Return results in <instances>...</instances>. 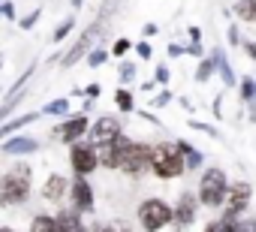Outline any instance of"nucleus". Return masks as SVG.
I'll list each match as a JSON object with an SVG mask.
<instances>
[{"label":"nucleus","instance_id":"c9c22d12","mask_svg":"<svg viewBox=\"0 0 256 232\" xmlns=\"http://www.w3.org/2000/svg\"><path fill=\"white\" fill-rule=\"evenodd\" d=\"M187 54H193V58H199V60H202V58H205L202 42H190V46H187Z\"/></svg>","mask_w":256,"mask_h":232},{"label":"nucleus","instance_id":"ea45409f","mask_svg":"<svg viewBox=\"0 0 256 232\" xmlns=\"http://www.w3.org/2000/svg\"><path fill=\"white\" fill-rule=\"evenodd\" d=\"M190 127H193V130H202V133H208V136H217V130H214V127H208V124H199V121H193V118H190Z\"/></svg>","mask_w":256,"mask_h":232},{"label":"nucleus","instance_id":"2eb2a0df","mask_svg":"<svg viewBox=\"0 0 256 232\" xmlns=\"http://www.w3.org/2000/svg\"><path fill=\"white\" fill-rule=\"evenodd\" d=\"M58 226H60V232H90V229L84 226V214L76 211V208L58 211Z\"/></svg>","mask_w":256,"mask_h":232},{"label":"nucleus","instance_id":"49530a36","mask_svg":"<svg viewBox=\"0 0 256 232\" xmlns=\"http://www.w3.org/2000/svg\"><path fill=\"white\" fill-rule=\"evenodd\" d=\"M142 34H145V36H154V34H157V24H145Z\"/></svg>","mask_w":256,"mask_h":232},{"label":"nucleus","instance_id":"1a4fd4ad","mask_svg":"<svg viewBox=\"0 0 256 232\" xmlns=\"http://www.w3.org/2000/svg\"><path fill=\"white\" fill-rule=\"evenodd\" d=\"M70 205H72L76 211H82V214H94V208H96V190L90 187L88 178H82V175L72 178V187H70Z\"/></svg>","mask_w":256,"mask_h":232},{"label":"nucleus","instance_id":"a878e982","mask_svg":"<svg viewBox=\"0 0 256 232\" xmlns=\"http://www.w3.org/2000/svg\"><path fill=\"white\" fill-rule=\"evenodd\" d=\"M238 88H241V100H244L247 106H250V102H256V82H253L250 76H244Z\"/></svg>","mask_w":256,"mask_h":232},{"label":"nucleus","instance_id":"39448f33","mask_svg":"<svg viewBox=\"0 0 256 232\" xmlns=\"http://www.w3.org/2000/svg\"><path fill=\"white\" fill-rule=\"evenodd\" d=\"M136 217H139V226L145 232H160L166 229L169 223H175V205H169L166 199H142L139 208H136Z\"/></svg>","mask_w":256,"mask_h":232},{"label":"nucleus","instance_id":"3c124183","mask_svg":"<svg viewBox=\"0 0 256 232\" xmlns=\"http://www.w3.org/2000/svg\"><path fill=\"white\" fill-rule=\"evenodd\" d=\"M0 232H16V229L12 226H0Z\"/></svg>","mask_w":256,"mask_h":232},{"label":"nucleus","instance_id":"dca6fc26","mask_svg":"<svg viewBox=\"0 0 256 232\" xmlns=\"http://www.w3.org/2000/svg\"><path fill=\"white\" fill-rule=\"evenodd\" d=\"M36 121H40V112H24V114H18L16 121H4V127H0V139H10L16 130H24V127L36 124Z\"/></svg>","mask_w":256,"mask_h":232},{"label":"nucleus","instance_id":"a211bd4d","mask_svg":"<svg viewBox=\"0 0 256 232\" xmlns=\"http://www.w3.org/2000/svg\"><path fill=\"white\" fill-rule=\"evenodd\" d=\"M175 145H178V151L184 154V163H187V169L190 172H196V169H202L205 166V154L199 151V148H193L190 142H184V139H175Z\"/></svg>","mask_w":256,"mask_h":232},{"label":"nucleus","instance_id":"f3484780","mask_svg":"<svg viewBox=\"0 0 256 232\" xmlns=\"http://www.w3.org/2000/svg\"><path fill=\"white\" fill-rule=\"evenodd\" d=\"M211 58H214V64H217V72H220L223 84H226V88H235V84H238V78H235V72H232V64H229L226 52H223V48H214V52H211Z\"/></svg>","mask_w":256,"mask_h":232},{"label":"nucleus","instance_id":"6e6552de","mask_svg":"<svg viewBox=\"0 0 256 232\" xmlns=\"http://www.w3.org/2000/svg\"><path fill=\"white\" fill-rule=\"evenodd\" d=\"M70 166H72V175H82V178H88V175H94L96 169H102V166H100L96 145H94V142H76V145L70 148Z\"/></svg>","mask_w":256,"mask_h":232},{"label":"nucleus","instance_id":"f03ea898","mask_svg":"<svg viewBox=\"0 0 256 232\" xmlns=\"http://www.w3.org/2000/svg\"><path fill=\"white\" fill-rule=\"evenodd\" d=\"M151 151L154 145H145V142H136L130 136H120L118 139V169L130 178H139L151 169Z\"/></svg>","mask_w":256,"mask_h":232},{"label":"nucleus","instance_id":"ddd939ff","mask_svg":"<svg viewBox=\"0 0 256 232\" xmlns=\"http://www.w3.org/2000/svg\"><path fill=\"white\" fill-rule=\"evenodd\" d=\"M70 187H72V181H70L66 175L52 172V175L46 178V184H42V199H46L48 205H58V202L70 199Z\"/></svg>","mask_w":256,"mask_h":232},{"label":"nucleus","instance_id":"4c0bfd02","mask_svg":"<svg viewBox=\"0 0 256 232\" xmlns=\"http://www.w3.org/2000/svg\"><path fill=\"white\" fill-rule=\"evenodd\" d=\"M100 94H102L100 84H88V88H84V96H88V100H100Z\"/></svg>","mask_w":256,"mask_h":232},{"label":"nucleus","instance_id":"c756f323","mask_svg":"<svg viewBox=\"0 0 256 232\" xmlns=\"http://www.w3.org/2000/svg\"><path fill=\"white\" fill-rule=\"evenodd\" d=\"M118 72H120V84H130V82L136 78V64H130V60H124Z\"/></svg>","mask_w":256,"mask_h":232},{"label":"nucleus","instance_id":"7c9ffc66","mask_svg":"<svg viewBox=\"0 0 256 232\" xmlns=\"http://www.w3.org/2000/svg\"><path fill=\"white\" fill-rule=\"evenodd\" d=\"M40 16H42V10H34L30 16H24V18L18 22V24H22V30H34V28H36V22H40Z\"/></svg>","mask_w":256,"mask_h":232},{"label":"nucleus","instance_id":"8fccbe9b","mask_svg":"<svg viewBox=\"0 0 256 232\" xmlns=\"http://www.w3.org/2000/svg\"><path fill=\"white\" fill-rule=\"evenodd\" d=\"M205 232H217V226H214V220H211V223L205 226Z\"/></svg>","mask_w":256,"mask_h":232},{"label":"nucleus","instance_id":"7ed1b4c3","mask_svg":"<svg viewBox=\"0 0 256 232\" xmlns=\"http://www.w3.org/2000/svg\"><path fill=\"white\" fill-rule=\"evenodd\" d=\"M229 190H232V181H229V175H226L220 166L205 169V172H202V178H199V187H196V193H199L202 205H205V208H211V211L226 208Z\"/></svg>","mask_w":256,"mask_h":232},{"label":"nucleus","instance_id":"f257e3e1","mask_svg":"<svg viewBox=\"0 0 256 232\" xmlns=\"http://www.w3.org/2000/svg\"><path fill=\"white\" fill-rule=\"evenodd\" d=\"M30 190H34V166L30 163H16L4 172L0 178V205L4 208H16V205H24L30 199Z\"/></svg>","mask_w":256,"mask_h":232},{"label":"nucleus","instance_id":"b1692460","mask_svg":"<svg viewBox=\"0 0 256 232\" xmlns=\"http://www.w3.org/2000/svg\"><path fill=\"white\" fill-rule=\"evenodd\" d=\"M238 223H241V217H238V214H232V211H226V208H223V214L214 220L217 232H238Z\"/></svg>","mask_w":256,"mask_h":232},{"label":"nucleus","instance_id":"473e14b6","mask_svg":"<svg viewBox=\"0 0 256 232\" xmlns=\"http://www.w3.org/2000/svg\"><path fill=\"white\" fill-rule=\"evenodd\" d=\"M136 54H139L142 60H151V58H154V48H151V46L142 40V42H136Z\"/></svg>","mask_w":256,"mask_h":232},{"label":"nucleus","instance_id":"79ce46f5","mask_svg":"<svg viewBox=\"0 0 256 232\" xmlns=\"http://www.w3.org/2000/svg\"><path fill=\"white\" fill-rule=\"evenodd\" d=\"M241 48H244V54H247V58H250V60L256 64V42H250V40H247V42H244Z\"/></svg>","mask_w":256,"mask_h":232},{"label":"nucleus","instance_id":"9d476101","mask_svg":"<svg viewBox=\"0 0 256 232\" xmlns=\"http://www.w3.org/2000/svg\"><path fill=\"white\" fill-rule=\"evenodd\" d=\"M120 136H124V121L114 118V114H100V118L94 121V127H90V133H88V139H90L94 145L114 142V139H120Z\"/></svg>","mask_w":256,"mask_h":232},{"label":"nucleus","instance_id":"09e8293b","mask_svg":"<svg viewBox=\"0 0 256 232\" xmlns=\"http://www.w3.org/2000/svg\"><path fill=\"white\" fill-rule=\"evenodd\" d=\"M84 6V0H72V10H82Z\"/></svg>","mask_w":256,"mask_h":232},{"label":"nucleus","instance_id":"2f4dec72","mask_svg":"<svg viewBox=\"0 0 256 232\" xmlns=\"http://www.w3.org/2000/svg\"><path fill=\"white\" fill-rule=\"evenodd\" d=\"M0 16H4L6 22H16V4L12 0H4V4H0Z\"/></svg>","mask_w":256,"mask_h":232},{"label":"nucleus","instance_id":"c85d7f7f","mask_svg":"<svg viewBox=\"0 0 256 232\" xmlns=\"http://www.w3.org/2000/svg\"><path fill=\"white\" fill-rule=\"evenodd\" d=\"M130 48H136V42H130L126 36H120V40H114V46H112V54H114V58H124V54L130 52Z\"/></svg>","mask_w":256,"mask_h":232},{"label":"nucleus","instance_id":"aec40b11","mask_svg":"<svg viewBox=\"0 0 256 232\" xmlns=\"http://www.w3.org/2000/svg\"><path fill=\"white\" fill-rule=\"evenodd\" d=\"M30 232H60V226H58V214H34V220H30Z\"/></svg>","mask_w":256,"mask_h":232},{"label":"nucleus","instance_id":"20e7f679","mask_svg":"<svg viewBox=\"0 0 256 232\" xmlns=\"http://www.w3.org/2000/svg\"><path fill=\"white\" fill-rule=\"evenodd\" d=\"M151 172H154L160 181H175V178H181V175L190 172V169H187L184 154L178 151L175 142H172V145L160 142V145H154V151H151Z\"/></svg>","mask_w":256,"mask_h":232},{"label":"nucleus","instance_id":"6ab92c4d","mask_svg":"<svg viewBox=\"0 0 256 232\" xmlns=\"http://www.w3.org/2000/svg\"><path fill=\"white\" fill-rule=\"evenodd\" d=\"M96 154H100V166L102 169H118V139L96 145Z\"/></svg>","mask_w":256,"mask_h":232},{"label":"nucleus","instance_id":"0eeeda50","mask_svg":"<svg viewBox=\"0 0 256 232\" xmlns=\"http://www.w3.org/2000/svg\"><path fill=\"white\" fill-rule=\"evenodd\" d=\"M90 127H94V124H90V118H88L84 112H78V114H72V118L66 114V118H64V121L54 127V133H52V136H54L60 145L72 148L76 142H82V139L90 133Z\"/></svg>","mask_w":256,"mask_h":232},{"label":"nucleus","instance_id":"423d86ee","mask_svg":"<svg viewBox=\"0 0 256 232\" xmlns=\"http://www.w3.org/2000/svg\"><path fill=\"white\" fill-rule=\"evenodd\" d=\"M106 24H108V18H106V16H100V22H94V24H90V28H88V30H84V34L76 40V46H72V48H70V52L60 58V66H64V70H72V66H76L82 58H88V54L96 48V40L102 36Z\"/></svg>","mask_w":256,"mask_h":232},{"label":"nucleus","instance_id":"393cba45","mask_svg":"<svg viewBox=\"0 0 256 232\" xmlns=\"http://www.w3.org/2000/svg\"><path fill=\"white\" fill-rule=\"evenodd\" d=\"M214 72H217L214 58H202V60H199V66H196V76H193V78H196L199 84H205V82H211V76H214Z\"/></svg>","mask_w":256,"mask_h":232},{"label":"nucleus","instance_id":"cd10ccee","mask_svg":"<svg viewBox=\"0 0 256 232\" xmlns=\"http://www.w3.org/2000/svg\"><path fill=\"white\" fill-rule=\"evenodd\" d=\"M108 54H112V52H106V48H100V46H96V48H94V52L88 54V64H90V66L96 70V66H102V64L108 60Z\"/></svg>","mask_w":256,"mask_h":232},{"label":"nucleus","instance_id":"f704fd0d","mask_svg":"<svg viewBox=\"0 0 256 232\" xmlns=\"http://www.w3.org/2000/svg\"><path fill=\"white\" fill-rule=\"evenodd\" d=\"M238 232H256V217H244L238 223Z\"/></svg>","mask_w":256,"mask_h":232},{"label":"nucleus","instance_id":"5701e85b","mask_svg":"<svg viewBox=\"0 0 256 232\" xmlns=\"http://www.w3.org/2000/svg\"><path fill=\"white\" fill-rule=\"evenodd\" d=\"M42 114H48V118H66L70 114V100H48L46 106H42Z\"/></svg>","mask_w":256,"mask_h":232},{"label":"nucleus","instance_id":"f8f14e48","mask_svg":"<svg viewBox=\"0 0 256 232\" xmlns=\"http://www.w3.org/2000/svg\"><path fill=\"white\" fill-rule=\"evenodd\" d=\"M42 145H40V139H34V136H10V139H4L0 142V154L4 157H30V154H36Z\"/></svg>","mask_w":256,"mask_h":232},{"label":"nucleus","instance_id":"4468645a","mask_svg":"<svg viewBox=\"0 0 256 232\" xmlns=\"http://www.w3.org/2000/svg\"><path fill=\"white\" fill-rule=\"evenodd\" d=\"M250 202H253V184L250 181H235L232 190H229V199H226V211L241 217L250 208Z\"/></svg>","mask_w":256,"mask_h":232},{"label":"nucleus","instance_id":"412c9836","mask_svg":"<svg viewBox=\"0 0 256 232\" xmlns=\"http://www.w3.org/2000/svg\"><path fill=\"white\" fill-rule=\"evenodd\" d=\"M235 18L244 22V24H256V0H238V4L232 6Z\"/></svg>","mask_w":256,"mask_h":232},{"label":"nucleus","instance_id":"37998d69","mask_svg":"<svg viewBox=\"0 0 256 232\" xmlns=\"http://www.w3.org/2000/svg\"><path fill=\"white\" fill-rule=\"evenodd\" d=\"M187 54V46H169V58H184Z\"/></svg>","mask_w":256,"mask_h":232},{"label":"nucleus","instance_id":"a19ab883","mask_svg":"<svg viewBox=\"0 0 256 232\" xmlns=\"http://www.w3.org/2000/svg\"><path fill=\"white\" fill-rule=\"evenodd\" d=\"M90 232H118V226L114 223H94Z\"/></svg>","mask_w":256,"mask_h":232},{"label":"nucleus","instance_id":"58836bf2","mask_svg":"<svg viewBox=\"0 0 256 232\" xmlns=\"http://www.w3.org/2000/svg\"><path fill=\"white\" fill-rule=\"evenodd\" d=\"M172 96H175L172 90H163V94H160V96L154 100V106H157V108H160V106H169V102H172Z\"/></svg>","mask_w":256,"mask_h":232},{"label":"nucleus","instance_id":"c03bdc74","mask_svg":"<svg viewBox=\"0 0 256 232\" xmlns=\"http://www.w3.org/2000/svg\"><path fill=\"white\" fill-rule=\"evenodd\" d=\"M190 42H202V30L199 28H190Z\"/></svg>","mask_w":256,"mask_h":232},{"label":"nucleus","instance_id":"e433bc0d","mask_svg":"<svg viewBox=\"0 0 256 232\" xmlns=\"http://www.w3.org/2000/svg\"><path fill=\"white\" fill-rule=\"evenodd\" d=\"M229 46H235V48H241V46H244V42H241V36H238V28H235V24L229 28Z\"/></svg>","mask_w":256,"mask_h":232},{"label":"nucleus","instance_id":"a18cd8bd","mask_svg":"<svg viewBox=\"0 0 256 232\" xmlns=\"http://www.w3.org/2000/svg\"><path fill=\"white\" fill-rule=\"evenodd\" d=\"M114 226H118V232H130V223L126 220H114Z\"/></svg>","mask_w":256,"mask_h":232},{"label":"nucleus","instance_id":"4be33fe9","mask_svg":"<svg viewBox=\"0 0 256 232\" xmlns=\"http://www.w3.org/2000/svg\"><path fill=\"white\" fill-rule=\"evenodd\" d=\"M114 106L120 108V114H133V112H136V100H133V90H126V88H118V90H114Z\"/></svg>","mask_w":256,"mask_h":232},{"label":"nucleus","instance_id":"bb28decb","mask_svg":"<svg viewBox=\"0 0 256 232\" xmlns=\"http://www.w3.org/2000/svg\"><path fill=\"white\" fill-rule=\"evenodd\" d=\"M72 30H76V16L64 18V22H60V28L54 30V36H52V40H54V42H64V40H66V36H70Z\"/></svg>","mask_w":256,"mask_h":232},{"label":"nucleus","instance_id":"72a5a7b5","mask_svg":"<svg viewBox=\"0 0 256 232\" xmlns=\"http://www.w3.org/2000/svg\"><path fill=\"white\" fill-rule=\"evenodd\" d=\"M157 82H160V84H169V82H172V70H169L166 64L157 66Z\"/></svg>","mask_w":256,"mask_h":232},{"label":"nucleus","instance_id":"9b49d317","mask_svg":"<svg viewBox=\"0 0 256 232\" xmlns=\"http://www.w3.org/2000/svg\"><path fill=\"white\" fill-rule=\"evenodd\" d=\"M199 208H202L199 193L184 190V193L178 196V202H175V223H178L181 229H184V226H193V223H196V217H199Z\"/></svg>","mask_w":256,"mask_h":232},{"label":"nucleus","instance_id":"de8ad7c7","mask_svg":"<svg viewBox=\"0 0 256 232\" xmlns=\"http://www.w3.org/2000/svg\"><path fill=\"white\" fill-rule=\"evenodd\" d=\"M250 121L256 124V102H250Z\"/></svg>","mask_w":256,"mask_h":232}]
</instances>
